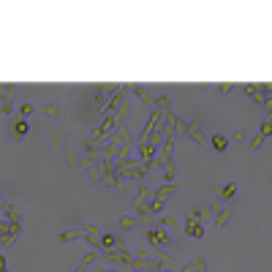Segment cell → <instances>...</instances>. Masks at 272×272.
<instances>
[{"label": "cell", "instance_id": "11", "mask_svg": "<svg viewBox=\"0 0 272 272\" xmlns=\"http://www.w3.org/2000/svg\"><path fill=\"white\" fill-rule=\"evenodd\" d=\"M174 191H180V185H177V183H166V185H158V188H155V202H166V199L171 196V194H174Z\"/></svg>", "mask_w": 272, "mask_h": 272}, {"label": "cell", "instance_id": "16", "mask_svg": "<svg viewBox=\"0 0 272 272\" xmlns=\"http://www.w3.org/2000/svg\"><path fill=\"white\" fill-rule=\"evenodd\" d=\"M28 134H30L28 120H25V117H19V120L14 123V139H22V136H28Z\"/></svg>", "mask_w": 272, "mask_h": 272}, {"label": "cell", "instance_id": "29", "mask_svg": "<svg viewBox=\"0 0 272 272\" xmlns=\"http://www.w3.org/2000/svg\"><path fill=\"white\" fill-rule=\"evenodd\" d=\"M0 272H11V269H0Z\"/></svg>", "mask_w": 272, "mask_h": 272}, {"label": "cell", "instance_id": "18", "mask_svg": "<svg viewBox=\"0 0 272 272\" xmlns=\"http://www.w3.org/2000/svg\"><path fill=\"white\" fill-rule=\"evenodd\" d=\"M258 136H261V139L272 136V120H269V117H267V120L261 123V128H258Z\"/></svg>", "mask_w": 272, "mask_h": 272}, {"label": "cell", "instance_id": "19", "mask_svg": "<svg viewBox=\"0 0 272 272\" xmlns=\"http://www.w3.org/2000/svg\"><path fill=\"white\" fill-rule=\"evenodd\" d=\"M96 258H101V253H98V250H90V253H84V256H82V267H90Z\"/></svg>", "mask_w": 272, "mask_h": 272}, {"label": "cell", "instance_id": "8", "mask_svg": "<svg viewBox=\"0 0 272 272\" xmlns=\"http://www.w3.org/2000/svg\"><path fill=\"white\" fill-rule=\"evenodd\" d=\"M183 136L194 139L196 144H202V147H204V142H207V139H204V131H202V125H196V123H188V125H185V134H183Z\"/></svg>", "mask_w": 272, "mask_h": 272}, {"label": "cell", "instance_id": "21", "mask_svg": "<svg viewBox=\"0 0 272 272\" xmlns=\"http://www.w3.org/2000/svg\"><path fill=\"white\" fill-rule=\"evenodd\" d=\"M60 142H63V136L55 131V134L49 136V150H52V152H55V150H60Z\"/></svg>", "mask_w": 272, "mask_h": 272}, {"label": "cell", "instance_id": "13", "mask_svg": "<svg viewBox=\"0 0 272 272\" xmlns=\"http://www.w3.org/2000/svg\"><path fill=\"white\" fill-rule=\"evenodd\" d=\"M57 240L60 242H76V240H84V231L82 229H65L57 234Z\"/></svg>", "mask_w": 272, "mask_h": 272}, {"label": "cell", "instance_id": "3", "mask_svg": "<svg viewBox=\"0 0 272 272\" xmlns=\"http://www.w3.org/2000/svg\"><path fill=\"white\" fill-rule=\"evenodd\" d=\"M210 210H212V221H215V226H218V229H223V226H226V223H229V218H231V210H229V207H223V202H221V199H212Z\"/></svg>", "mask_w": 272, "mask_h": 272}, {"label": "cell", "instance_id": "17", "mask_svg": "<svg viewBox=\"0 0 272 272\" xmlns=\"http://www.w3.org/2000/svg\"><path fill=\"white\" fill-rule=\"evenodd\" d=\"M134 226H136V218H134V215H123V218H120V229H123V231H131Z\"/></svg>", "mask_w": 272, "mask_h": 272}, {"label": "cell", "instance_id": "22", "mask_svg": "<svg viewBox=\"0 0 272 272\" xmlns=\"http://www.w3.org/2000/svg\"><path fill=\"white\" fill-rule=\"evenodd\" d=\"M33 109H36V106H33L30 101H25V104H19V115L25 117V120H28V115H33Z\"/></svg>", "mask_w": 272, "mask_h": 272}, {"label": "cell", "instance_id": "14", "mask_svg": "<svg viewBox=\"0 0 272 272\" xmlns=\"http://www.w3.org/2000/svg\"><path fill=\"white\" fill-rule=\"evenodd\" d=\"M210 144H212V150H215V152H226V147H229V136H223V134H212Z\"/></svg>", "mask_w": 272, "mask_h": 272}, {"label": "cell", "instance_id": "6", "mask_svg": "<svg viewBox=\"0 0 272 272\" xmlns=\"http://www.w3.org/2000/svg\"><path fill=\"white\" fill-rule=\"evenodd\" d=\"M183 231L191 237V240H202V237H204V223L202 221H194V218H185Z\"/></svg>", "mask_w": 272, "mask_h": 272}, {"label": "cell", "instance_id": "28", "mask_svg": "<svg viewBox=\"0 0 272 272\" xmlns=\"http://www.w3.org/2000/svg\"><path fill=\"white\" fill-rule=\"evenodd\" d=\"M0 269H9V267H6V256L3 253H0Z\"/></svg>", "mask_w": 272, "mask_h": 272}, {"label": "cell", "instance_id": "2", "mask_svg": "<svg viewBox=\"0 0 272 272\" xmlns=\"http://www.w3.org/2000/svg\"><path fill=\"white\" fill-rule=\"evenodd\" d=\"M19 231H22V223H9V221H0V248L9 250L14 248Z\"/></svg>", "mask_w": 272, "mask_h": 272}, {"label": "cell", "instance_id": "12", "mask_svg": "<svg viewBox=\"0 0 272 272\" xmlns=\"http://www.w3.org/2000/svg\"><path fill=\"white\" fill-rule=\"evenodd\" d=\"M215 194L221 202H231V199L237 196V185L234 183H226V185H215Z\"/></svg>", "mask_w": 272, "mask_h": 272}, {"label": "cell", "instance_id": "7", "mask_svg": "<svg viewBox=\"0 0 272 272\" xmlns=\"http://www.w3.org/2000/svg\"><path fill=\"white\" fill-rule=\"evenodd\" d=\"M41 112L46 117H55V120H63L65 117V106L60 101H49V104H41Z\"/></svg>", "mask_w": 272, "mask_h": 272}, {"label": "cell", "instance_id": "30", "mask_svg": "<svg viewBox=\"0 0 272 272\" xmlns=\"http://www.w3.org/2000/svg\"><path fill=\"white\" fill-rule=\"evenodd\" d=\"M269 120H272V115H269Z\"/></svg>", "mask_w": 272, "mask_h": 272}, {"label": "cell", "instance_id": "5", "mask_svg": "<svg viewBox=\"0 0 272 272\" xmlns=\"http://www.w3.org/2000/svg\"><path fill=\"white\" fill-rule=\"evenodd\" d=\"M82 231H84V240L90 242V248L101 253V240H104V231L98 229V226H93V223H84Z\"/></svg>", "mask_w": 272, "mask_h": 272}, {"label": "cell", "instance_id": "4", "mask_svg": "<svg viewBox=\"0 0 272 272\" xmlns=\"http://www.w3.org/2000/svg\"><path fill=\"white\" fill-rule=\"evenodd\" d=\"M144 237H147V242H152L155 248H169V245H171V237L166 234V229H163V226L147 229V231H144Z\"/></svg>", "mask_w": 272, "mask_h": 272}, {"label": "cell", "instance_id": "1", "mask_svg": "<svg viewBox=\"0 0 272 272\" xmlns=\"http://www.w3.org/2000/svg\"><path fill=\"white\" fill-rule=\"evenodd\" d=\"M117 166V174H120V180H144V174H147V166H144L142 161H136V158H117L115 161Z\"/></svg>", "mask_w": 272, "mask_h": 272}, {"label": "cell", "instance_id": "15", "mask_svg": "<svg viewBox=\"0 0 272 272\" xmlns=\"http://www.w3.org/2000/svg\"><path fill=\"white\" fill-rule=\"evenodd\" d=\"M17 96V84H0V106L11 104V98Z\"/></svg>", "mask_w": 272, "mask_h": 272}, {"label": "cell", "instance_id": "9", "mask_svg": "<svg viewBox=\"0 0 272 272\" xmlns=\"http://www.w3.org/2000/svg\"><path fill=\"white\" fill-rule=\"evenodd\" d=\"M212 215V210H210V204H194V207L188 210V218H194V221H207V218Z\"/></svg>", "mask_w": 272, "mask_h": 272}, {"label": "cell", "instance_id": "25", "mask_svg": "<svg viewBox=\"0 0 272 272\" xmlns=\"http://www.w3.org/2000/svg\"><path fill=\"white\" fill-rule=\"evenodd\" d=\"M231 139H234V142H245V134H242V131H234V134H231Z\"/></svg>", "mask_w": 272, "mask_h": 272}, {"label": "cell", "instance_id": "10", "mask_svg": "<svg viewBox=\"0 0 272 272\" xmlns=\"http://www.w3.org/2000/svg\"><path fill=\"white\" fill-rule=\"evenodd\" d=\"M3 221H9V223H22V207L14 202H6V218Z\"/></svg>", "mask_w": 272, "mask_h": 272}, {"label": "cell", "instance_id": "20", "mask_svg": "<svg viewBox=\"0 0 272 272\" xmlns=\"http://www.w3.org/2000/svg\"><path fill=\"white\" fill-rule=\"evenodd\" d=\"M158 226H163V229H171V226H177V218H171V215H163V218H158Z\"/></svg>", "mask_w": 272, "mask_h": 272}, {"label": "cell", "instance_id": "23", "mask_svg": "<svg viewBox=\"0 0 272 272\" xmlns=\"http://www.w3.org/2000/svg\"><path fill=\"white\" fill-rule=\"evenodd\" d=\"M261 142H264L261 136H253V139H250L248 144H250V150H258V147H261Z\"/></svg>", "mask_w": 272, "mask_h": 272}, {"label": "cell", "instance_id": "27", "mask_svg": "<svg viewBox=\"0 0 272 272\" xmlns=\"http://www.w3.org/2000/svg\"><path fill=\"white\" fill-rule=\"evenodd\" d=\"M218 93H231V84H218Z\"/></svg>", "mask_w": 272, "mask_h": 272}, {"label": "cell", "instance_id": "26", "mask_svg": "<svg viewBox=\"0 0 272 272\" xmlns=\"http://www.w3.org/2000/svg\"><path fill=\"white\" fill-rule=\"evenodd\" d=\"M3 218H6V199L0 196V221H3Z\"/></svg>", "mask_w": 272, "mask_h": 272}, {"label": "cell", "instance_id": "24", "mask_svg": "<svg viewBox=\"0 0 272 272\" xmlns=\"http://www.w3.org/2000/svg\"><path fill=\"white\" fill-rule=\"evenodd\" d=\"M11 112H14V106H11V104H3V106H0V115H6V117H9Z\"/></svg>", "mask_w": 272, "mask_h": 272}]
</instances>
